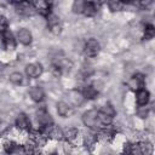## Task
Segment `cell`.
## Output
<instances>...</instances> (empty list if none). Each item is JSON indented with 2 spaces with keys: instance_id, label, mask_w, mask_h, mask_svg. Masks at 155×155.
<instances>
[{
  "instance_id": "obj_11",
  "label": "cell",
  "mask_w": 155,
  "mask_h": 155,
  "mask_svg": "<svg viewBox=\"0 0 155 155\" xmlns=\"http://www.w3.org/2000/svg\"><path fill=\"white\" fill-rule=\"evenodd\" d=\"M47 23H48V27L51 29L52 33L57 34L61 31V27H59V18L56 16V15H48L47 16Z\"/></svg>"
},
{
  "instance_id": "obj_20",
  "label": "cell",
  "mask_w": 155,
  "mask_h": 155,
  "mask_svg": "<svg viewBox=\"0 0 155 155\" xmlns=\"http://www.w3.org/2000/svg\"><path fill=\"white\" fill-rule=\"evenodd\" d=\"M122 2L120 0H108V7L111 12H117L122 8Z\"/></svg>"
},
{
  "instance_id": "obj_4",
  "label": "cell",
  "mask_w": 155,
  "mask_h": 155,
  "mask_svg": "<svg viewBox=\"0 0 155 155\" xmlns=\"http://www.w3.org/2000/svg\"><path fill=\"white\" fill-rule=\"evenodd\" d=\"M25 74L30 79L39 78L42 74V65L40 63H30L25 67Z\"/></svg>"
},
{
  "instance_id": "obj_31",
  "label": "cell",
  "mask_w": 155,
  "mask_h": 155,
  "mask_svg": "<svg viewBox=\"0 0 155 155\" xmlns=\"http://www.w3.org/2000/svg\"><path fill=\"white\" fill-rule=\"evenodd\" d=\"M120 1H121L122 4H131L133 0H120Z\"/></svg>"
},
{
  "instance_id": "obj_23",
  "label": "cell",
  "mask_w": 155,
  "mask_h": 155,
  "mask_svg": "<svg viewBox=\"0 0 155 155\" xmlns=\"http://www.w3.org/2000/svg\"><path fill=\"white\" fill-rule=\"evenodd\" d=\"M154 35H155V29H154V27H153L151 24L145 25V28H144V39H145V40H150V39L154 38Z\"/></svg>"
},
{
  "instance_id": "obj_18",
  "label": "cell",
  "mask_w": 155,
  "mask_h": 155,
  "mask_svg": "<svg viewBox=\"0 0 155 155\" xmlns=\"http://www.w3.org/2000/svg\"><path fill=\"white\" fill-rule=\"evenodd\" d=\"M111 120H113V117L105 115V114L102 113V111H98V121H99V124H101L102 127L109 126V125L111 124Z\"/></svg>"
},
{
  "instance_id": "obj_17",
  "label": "cell",
  "mask_w": 155,
  "mask_h": 155,
  "mask_svg": "<svg viewBox=\"0 0 155 155\" xmlns=\"http://www.w3.org/2000/svg\"><path fill=\"white\" fill-rule=\"evenodd\" d=\"M85 5H86V0H74L71 10L74 13H82Z\"/></svg>"
},
{
  "instance_id": "obj_6",
  "label": "cell",
  "mask_w": 155,
  "mask_h": 155,
  "mask_svg": "<svg viewBox=\"0 0 155 155\" xmlns=\"http://www.w3.org/2000/svg\"><path fill=\"white\" fill-rule=\"evenodd\" d=\"M17 40L22 45H29V44H31V40H33L31 33L25 28H21L17 31Z\"/></svg>"
},
{
  "instance_id": "obj_15",
  "label": "cell",
  "mask_w": 155,
  "mask_h": 155,
  "mask_svg": "<svg viewBox=\"0 0 155 155\" xmlns=\"http://www.w3.org/2000/svg\"><path fill=\"white\" fill-rule=\"evenodd\" d=\"M2 34H4V42H5L6 48H8V50H13L15 46H16V41H15V39H13L12 33L7 29V30H6L5 33H2Z\"/></svg>"
},
{
  "instance_id": "obj_13",
  "label": "cell",
  "mask_w": 155,
  "mask_h": 155,
  "mask_svg": "<svg viewBox=\"0 0 155 155\" xmlns=\"http://www.w3.org/2000/svg\"><path fill=\"white\" fill-rule=\"evenodd\" d=\"M98 11V7L96 5V2L93 1H86V5H85V8L82 11V13L87 17H92L96 15V12Z\"/></svg>"
},
{
  "instance_id": "obj_10",
  "label": "cell",
  "mask_w": 155,
  "mask_h": 155,
  "mask_svg": "<svg viewBox=\"0 0 155 155\" xmlns=\"http://www.w3.org/2000/svg\"><path fill=\"white\" fill-rule=\"evenodd\" d=\"M16 126L19 130H28L30 127V121L28 119V116L24 113H21L17 115L16 117Z\"/></svg>"
},
{
  "instance_id": "obj_21",
  "label": "cell",
  "mask_w": 155,
  "mask_h": 155,
  "mask_svg": "<svg viewBox=\"0 0 155 155\" xmlns=\"http://www.w3.org/2000/svg\"><path fill=\"white\" fill-rule=\"evenodd\" d=\"M101 111H102V113H104L105 115L110 116V117H114V116H115V114H116V110H115V108H114V107H113L110 103H107V104H104V105L102 107Z\"/></svg>"
},
{
  "instance_id": "obj_29",
  "label": "cell",
  "mask_w": 155,
  "mask_h": 155,
  "mask_svg": "<svg viewBox=\"0 0 155 155\" xmlns=\"http://www.w3.org/2000/svg\"><path fill=\"white\" fill-rule=\"evenodd\" d=\"M51 71H52V74H53V75H54L56 78L61 76V74H62L61 67H59L58 64H54V65H52V68H51Z\"/></svg>"
},
{
  "instance_id": "obj_16",
  "label": "cell",
  "mask_w": 155,
  "mask_h": 155,
  "mask_svg": "<svg viewBox=\"0 0 155 155\" xmlns=\"http://www.w3.org/2000/svg\"><path fill=\"white\" fill-rule=\"evenodd\" d=\"M97 93H98L97 88H96L94 86H91V85H90V86H86V87L84 88V91H82L84 97L87 98V99H93V98H96Z\"/></svg>"
},
{
  "instance_id": "obj_28",
  "label": "cell",
  "mask_w": 155,
  "mask_h": 155,
  "mask_svg": "<svg viewBox=\"0 0 155 155\" xmlns=\"http://www.w3.org/2000/svg\"><path fill=\"white\" fill-rule=\"evenodd\" d=\"M137 114L140 117H147V115H148V108L145 105H139V108L137 110Z\"/></svg>"
},
{
  "instance_id": "obj_27",
  "label": "cell",
  "mask_w": 155,
  "mask_h": 155,
  "mask_svg": "<svg viewBox=\"0 0 155 155\" xmlns=\"http://www.w3.org/2000/svg\"><path fill=\"white\" fill-rule=\"evenodd\" d=\"M15 147H16V144L13 143V142H6L5 144H4V149H5V151L6 153H10V154H12L13 153V149H15Z\"/></svg>"
},
{
  "instance_id": "obj_14",
  "label": "cell",
  "mask_w": 155,
  "mask_h": 155,
  "mask_svg": "<svg viewBox=\"0 0 155 155\" xmlns=\"http://www.w3.org/2000/svg\"><path fill=\"white\" fill-rule=\"evenodd\" d=\"M143 82H144V76H143L142 74H136V75L131 79V81L128 82V86H130L132 90H138L139 87H142Z\"/></svg>"
},
{
  "instance_id": "obj_5",
  "label": "cell",
  "mask_w": 155,
  "mask_h": 155,
  "mask_svg": "<svg viewBox=\"0 0 155 155\" xmlns=\"http://www.w3.org/2000/svg\"><path fill=\"white\" fill-rule=\"evenodd\" d=\"M36 120L41 126H47V125H52V117L48 114V111L45 108H41L38 110L36 113Z\"/></svg>"
},
{
  "instance_id": "obj_22",
  "label": "cell",
  "mask_w": 155,
  "mask_h": 155,
  "mask_svg": "<svg viewBox=\"0 0 155 155\" xmlns=\"http://www.w3.org/2000/svg\"><path fill=\"white\" fill-rule=\"evenodd\" d=\"M139 148H140V153L142 154L149 155V154L153 153V145L149 142H142V143H139Z\"/></svg>"
},
{
  "instance_id": "obj_3",
  "label": "cell",
  "mask_w": 155,
  "mask_h": 155,
  "mask_svg": "<svg viewBox=\"0 0 155 155\" xmlns=\"http://www.w3.org/2000/svg\"><path fill=\"white\" fill-rule=\"evenodd\" d=\"M99 48H101L99 42L92 38V39H88L86 41V44L84 46V52L87 57H96L99 52Z\"/></svg>"
},
{
  "instance_id": "obj_24",
  "label": "cell",
  "mask_w": 155,
  "mask_h": 155,
  "mask_svg": "<svg viewBox=\"0 0 155 155\" xmlns=\"http://www.w3.org/2000/svg\"><path fill=\"white\" fill-rule=\"evenodd\" d=\"M22 80H23V78H22V74H21V73H18V71H13V73L10 74V81H11L12 84H15V85H19V84L22 82Z\"/></svg>"
},
{
  "instance_id": "obj_8",
  "label": "cell",
  "mask_w": 155,
  "mask_h": 155,
  "mask_svg": "<svg viewBox=\"0 0 155 155\" xmlns=\"http://www.w3.org/2000/svg\"><path fill=\"white\" fill-rule=\"evenodd\" d=\"M149 99H150L149 92L145 88H138V91L136 93V101H137L138 105H147Z\"/></svg>"
},
{
  "instance_id": "obj_32",
  "label": "cell",
  "mask_w": 155,
  "mask_h": 155,
  "mask_svg": "<svg viewBox=\"0 0 155 155\" xmlns=\"http://www.w3.org/2000/svg\"><path fill=\"white\" fill-rule=\"evenodd\" d=\"M7 1H10V2H15V4H16V2H18V1H21V0H7Z\"/></svg>"
},
{
  "instance_id": "obj_19",
  "label": "cell",
  "mask_w": 155,
  "mask_h": 155,
  "mask_svg": "<svg viewBox=\"0 0 155 155\" xmlns=\"http://www.w3.org/2000/svg\"><path fill=\"white\" fill-rule=\"evenodd\" d=\"M63 136H65V138H67L68 140H75V139L78 138V136H79V130L75 128V127H69V128L64 132Z\"/></svg>"
},
{
  "instance_id": "obj_25",
  "label": "cell",
  "mask_w": 155,
  "mask_h": 155,
  "mask_svg": "<svg viewBox=\"0 0 155 155\" xmlns=\"http://www.w3.org/2000/svg\"><path fill=\"white\" fill-rule=\"evenodd\" d=\"M8 29V21L5 16H0V33H5Z\"/></svg>"
},
{
  "instance_id": "obj_30",
  "label": "cell",
  "mask_w": 155,
  "mask_h": 155,
  "mask_svg": "<svg viewBox=\"0 0 155 155\" xmlns=\"http://www.w3.org/2000/svg\"><path fill=\"white\" fill-rule=\"evenodd\" d=\"M151 2H153V0H138V4H139V6H140L142 8L149 7V6L151 5Z\"/></svg>"
},
{
  "instance_id": "obj_2",
  "label": "cell",
  "mask_w": 155,
  "mask_h": 155,
  "mask_svg": "<svg viewBox=\"0 0 155 155\" xmlns=\"http://www.w3.org/2000/svg\"><path fill=\"white\" fill-rule=\"evenodd\" d=\"M16 10L22 16H33L36 12V7L28 0H21L16 2Z\"/></svg>"
},
{
  "instance_id": "obj_12",
  "label": "cell",
  "mask_w": 155,
  "mask_h": 155,
  "mask_svg": "<svg viewBox=\"0 0 155 155\" xmlns=\"http://www.w3.org/2000/svg\"><path fill=\"white\" fill-rule=\"evenodd\" d=\"M57 113L63 116V117H67L71 114V107L67 103V102H59L57 104Z\"/></svg>"
},
{
  "instance_id": "obj_26",
  "label": "cell",
  "mask_w": 155,
  "mask_h": 155,
  "mask_svg": "<svg viewBox=\"0 0 155 155\" xmlns=\"http://www.w3.org/2000/svg\"><path fill=\"white\" fill-rule=\"evenodd\" d=\"M96 140H97V137H96V136H93V134H91V133L85 134V144H86V145H92Z\"/></svg>"
},
{
  "instance_id": "obj_1",
  "label": "cell",
  "mask_w": 155,
  "mask_h": 155,
  "mask_svg": "<svg viewBox=\"0 0 155 155\" xmlns=\"http://www.w3.org/2000/svg\"><path fill=\"white\" fill-rule=\"evenodd\" d=\"M82 124L88 128H97L102 127L98 121V111L96 109L87 110L82 114Z\"/></svg>"
},
{
  "instance_id": "obj_7",
  "label": "cell",
  "mask_w": 155,
  "mask_h": 155,
  "mask_svg": "<svg viewBox=\"0 0 155 155\" xmlns=\"http://www.w3.org/2000/svg\"><path fill=\"white\" fill-rule=\"evenodd\" d=\"M68 98H69V102H70L73 105H75V107H79V105L84 102V99H85L82 92H80V91H78V90L70 91V92L68 93Z\"/></svg>"
},
{
  "instance_id": "obj_9",
  "label": "cell",
  "mask_w": 155,
  "mask_h": 155,
  "mask_svg": "<svg viewBox=\"0 0 155 155\" xmlns=\"http://www.w3.org/2000/svg\"><path fill=\"white\" fill-rule=\"evenodd\" d=\"M29 96H30V98H31L34 102L39 103V102H41V101L44 99L45 93H44V90H42L41 87H39V86H33V87L29 90Z\"/></svg>"
},
{
  "instance_id": "obj_33",
  "label": "cell",
  "mask_w": 155,
  "mask_h": 155,
  "mask_svg": "<svg viewBox=\"0 0 155 155\" xmlns=\"http://www.w3.org/2000/svg\"><path fill=\"white\" fill-rule=\"evenodd\" d=\"M28 1H30V2H31V1H33V0H28Z\"/></svg>"
}]
</instances>
